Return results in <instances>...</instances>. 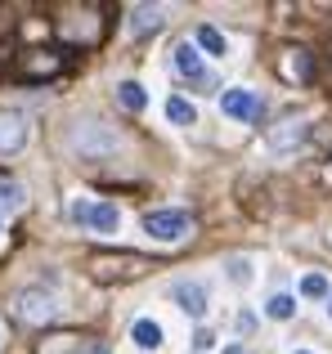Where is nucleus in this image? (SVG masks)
Instances as JSON below:
<instances>
[{
	"label": "nucleus",
	"mask_w": 332,
	"mask_h": 354,
	"mask_svg": "<svg viewBox=\"0 0 332 354\" xmlns=\"http://www.w3.org/2000/svg\"><path fill=\"white\" fill-rule=\"evenodd\" d=\"M297 354H310V350H297Z\"/></svg>",
	"instance_id": "5701e85b"
},
{
	"label": "nucleus",
	"mask_w": 332,
	"mask_h": 354,
	"mask_svg": "<svg viewBox=\"0 0 332 354\" xmlns=\"http://www.w3.org/2000/svg\"><path fill=\"white\" fill-rule=\"evenodd\" d=\"M171 301L180 305L189 319H202V314H207V301H211V296H207V287H202V283H175V287H171Z\"/></svg>",
	"instance_id": "0eeeda50"
},
{
	"label": "nucleus",
	"mask_w": 332,
	"mask_h": 354,
	"mask_svg": "<svg viewBox=\"0 0 332 354\" xmlns=\"http://www.w3.org/2000/svg\"><path fill=\"white\" fill-rule=\"evenodd\" d=\"M265 314H270V319H279V323H288L292 314H297V301H292L288 292H279V296H270V305H265Z\"/></svg>",
	"instance_id": "f3484780"
},
{
	"label": "nucleus",
	"mask_w": 332,
	"mask_h": 354,
	"mask_svg": "<svg viewBox=\"0 0 332 354\" xmlns=\"http://www.w3.org/2000/svg\"><path fill=\"white\" fill-rule=\"evenodd\" d=\"M220 113L234 117V121H256V117H261V99H256V90L234 86V90L220 95Z\"/></svg>",
	"instance_id": "20e7f679"
},
{
	"label": "nucleus",
	"mask_w": 332,
	"mask_h": 354,
	"mask_svg": "<svg viewBox=\"0 0 332 354\" xmlns=\"http://www.w3.org/2000/svg\"><path fill=\"white\" fill-rule=\"evenodd\" d=\"M68 216H72V225H86L95 234H117V225H122V211L113 202H90V198H77L68 207Z\"/></svg>",
	"instance_id": "f03ea898"
},
{
	"label": "nucleus",
	"mask_w": 332,
	"mask_h": 354,
	"mask_svg": "<svg viewBox=\"0 0 332 354\" xmlns=\"http://www.w3.org/2000/svg\"><path fill=\"white\" fill-rule=\"evenodd\" d=\"M310 72H315V63H310L306 50H288L283 54V77L288 81H310Z\"/></svg>",
	"instance_id": "9b49d317"
},
{
	"label": "nucleus",
	"mask_w": 332,
	"mask_h": 354,
	"mask_svg": "<svg viewBox=\"0 0 332 354\" xmlns=\"http://www.w3.org/2000/svg\"><path fill=\"white\" fill-rule=\"evenodd\" d=\"M175 72L180 77H189V81H202V54H198V45H175Z\"/></svg>",
	"instance_id": "1a4fd4ad"
},
{
	"label": "nucleus",
	"mask_w": 332,
	"mask_h": 354,
	"mask_svg": "<svg viewBox=\"0 0 332 354\" xmlns=\"http://www.w3.org/2000/svg\"><path fill=\"white\" fill-rule=\"evenodd\" d=\"M158 27H162V9L158 5L131 9V36H149V32H158Z\"/></svg>",
	"instance_id": "9d476101"
},
{
	"label": "nucleus",
	"mask_w": 332,
	"mask_h": 354,
	"mask_svg": "<svg viewBox=\"0 0 332 354\" xmlns=\"http://www.w3.org/2000/svg\"><path fill=\"white\" fill-rule=\"evenodd\" d=\"M144 234L153 242H184L193 234V216L189 211H149L144 216Z\"/></svg>",
	"instance_id": "7ed1b4c3"
},
{
	"label": "nucleus",
	"mask_w": 332,
	"mask_h": 354,
	"mask_svg": "<svg viewBox=\"0 0 332 354\" xmlns=\"http://www.w3.org/2000/svg\"><path fill=\"white\" fill-rule=\"evenodd\" d=\"M0 229H5V220H0Z\"/></svg>",
	"instance_id": "b1692460"
},
{
	"label": "nucleus",
	"mask_w": 332,
	"mask_h": 354,
	"mask_svg": "<svg viewBox=\"0 0 332 354\" xmlns=\"http://www.w3.org/2000/svg\"><path fill=\"white\" fill-rule=\"evenodd\" d=\"M198 50H207L211 59H225V54H229V41L216 32V27H207V23H202V27H198Z\"/></svg>",
	"instance_id": "4468645a"
},
{
	"label": "nucleus",
	"mask_w": 332,
	"mask_h": 354,
	"mask_svg": "<svg viewBox=\"0 0 332 354\" xmlns=\"http://www.w3.org/2000/svg\"><path fill=\"white\" fill-rule=\"evenodd\" d=\"M166 117L175 121V126H193V121H198V108L189 104V99H180V95H171L166 99Z\"/></svg>",
	"instance_id": "2eb2a0df"
},
{
	"label": "nucleus",
	"mask_w": 332,
	"mask_h": 354,
	"mask_svg": "<svg viewBox=\"0 0 332 354\" xmlns=\"http://www.w3.org/2000/svg\"><path fill=\"white\" fill-rule=\"evenodd\" d=\"M23 144H27V117L14 108H0V157L18 153Z\"/></svg>",
	"instance_id": "39448f33"
},
{
	"label": "nucleus",
	"mask_w": 332,
	"mask_h": 354,
	"mask_svg": "<svg viewBox=\"0 0 332 354\" xmlns=\"http://www.w3.org/2000/svg\"><path fill=\"white\" fill-rule=\"evenodd\" d=\"M328 319H332V301H328Z\"/></svg>",
	"instance_id": "4be33fe9"
},
{
	"label": "nucleus",
	"mask_w": 332,
	"mask_h": 354,
	"mask_svg": "<svg viewBox=\"0 0 332 354\" xmlns=\"http://www.w3.org/2000/svg\"><path fill=\"white\" fill-rule=\"evenodd\" d=\"M14 314L23 323H50L54 319V301L45 292H18L14 296Z\"/></svg>",
	"instance_id": "423d86ee"
},
{
	"label": "nucleus",
	"mask_w": 332,
	"mask_h": 354,
	"mask_svg": "<svg viewBox=\"0 0 332 354\" xmlns=\"http://www.w3.org/2000/svg\"><path fill=\"white\" fill-rule=\"evenodd\" d=\"M68 148L77 157H86V162H99V157H108L117 148V135L108 126H99V121H77L68 135Z\"/></svg>",
	"instance_id": "f257e3e1"
},
{
	"label": "nucleus",
	"mask_w": 332,
	"mask_h": 354,
	"mask_svg": "<svg viewBox=\"0 0 332 354\" xmlns=\"http://www.w3.org/2000/svg\"><path fill=\"white\" fill-rule=\"evenodd\" d=\"M301 296H310V301H324V296H328V278H324V274H306V278H301Z\"/></svg>",
	"instance_id": "a211bd4d"
},
{
	"label": "nucleus",
	"mask_w": 332,
	"mask_h": 354,
	"mask_svg": "<svg viewBox=\"0 0 332 354\" xmlns=\"http://www.w3.org/2000/svg\"><path fill=\"white\" fill-rule=\"evenodd\" d=\"M23 202H27L23 184H14V180H0V216H5V211H18Z\"/></svg>",
	"instance_id": "dca6fc26"
},
{
	"label": "nucleus",
	"mask_w": 332,
	"mask_h": 354,
	"mask_svg": "<svg viewBox=\"0 0 332 354\" xmlns=\"http://www.w3.org/2000/svg\"><path fill=\"white\" fill-rule=\"evenodd\" d=\"M306 135H310V126H306V121H283V126H274L270 135H265V144H270L274 153H288V148L306 144Z\"/></svg>",
	"instance_id": "6e6552de"
},
{
	"label": "nucleus",
	"mask_w": 332,
	"mask_h": 354,
	"mask_svg": "<svg viewBox=\"0 0 332 354\" xmlns=\"http://www.w3.org/2000/svg\"><path fill=\"white\" fill-rule=\"evenodd\" d=\"M131 337H135V346H140V350H158V346H162V323H153V319H135Z\"/></svg>",
	"instance_id": "f8f14e48"
},
{
	"label": "nucleus",
	"mask_w": 332,
	"mask_h": 354,
	"mask_svg": "<svg viewBox=\"0 0 332 354\" xmlns=\"http://www.w3.org/2000/svg\"><path fill=\"white\" fill-rule=\"evenodd\" d=\"M225 354H247V350L243 346H225Z\"/></svg>",
	"instance_id": "412c9836"
},
{
	"label": "nucleus",
	"mask_w": 332,
	"mask_h": 354,
	"mask_svg": "<svg viewBox=\"0 0 332 354\" xmlns=\"http://www.w3.org/2000/svg\"><path fill=\"white\" fill-rule=\"evenodd\" d=\"M211 341H216L211 332H198V337H193V346H198V350H211Z\"/></svg>",
	"instance_id": "aec40b11"
},
{
	"label": "nucleus",
	"mask_w": 332,
	"mask_h": 354,
	"mask_svg": "<svg viewBox=\"0 0 332 354\" xmlns=\"http://www.w3.org/2000/svg\"><path fill=\"white\" fill-rule=\"evenodd\" d=\"M229 283H238V287H247V283H252V260H243V256H234V260H229Z\"/></svg>",
	"instance_id": "6ab92c4d"
},
{
	"label": "nucleus",
	"mask_w": 332,
	"mask_h": 354,
	"mask_svg": "<svg viewBox=\"0 0 332 354\" xmlns=\"http://www.w3.org/2000/svg\"><path fill=\"white\" fill-rule=\"evenodd\" d=\"M117 99H122L126 113H144V108H149V95H144L140 81H122V86H117Z\"/></svg>",
	"instance_id": "ddd939ff"
}]
</instances>
